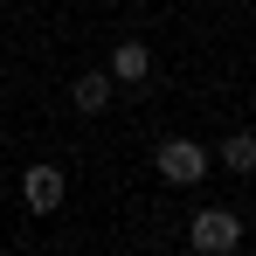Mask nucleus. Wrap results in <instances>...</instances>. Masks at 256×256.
I'll return each instance as SVG.
<instances>
[{
	"instance_id": "nucleus-1",
	"label": "nucleus",
	"mask_w": 256,
	"mask_h": 256,
	"mask_svg": "<svg viewBox=\"0 0 256 256\" xmlns=\"http://www.w3.org/2000/svg\"><path fill=\"white\" fill-rule=\"evenodd\" d=\"M187 242L201 256H228V250H242V214L236 208H201L194 222H187Z\"/></svg>"
},
{
	"instance_id": "nucleus-2",
	"label": "nucleus",
	"mask_w": 256,
	"mask_h": 256,
	"mask_svg": "<svg viewBox=\"0 0 256 256\" xmlns=\"http://www.w3.org/2000/svg\"><path fill=\"white\" fill-rule=\"evenodd\" d=\"M152 166H160V180H173V187H194V180L208 173V152H201V138H166V146L152 152Z\"/></svg>"
},
{
	"instance_id": "nucleus-3",
	"label": "nucleus",
	"mask_w": 256,
	"mask_h": 256,
	"mask_svg": "<svg viewBox=\"0 0 256 256\" xmlns=\"http://www.w3.org/2000/svg\"><path fill=\"white\" fill-rule=\"evenodd\" d=\"M21 201H28L35 214H56V208H62V166H48V160L28 166V173H21Z\"/></svg>"
},
{
	"instance_id": "nucleus-4",
	"label": "nucleus",
	"mask_w": 256,
	"mask_h": 256,
	"mask_svg": "<svg viewBox=\"0 0 256 256\" xmlns=\"http://www.w3.org/2000/svg\"><path fill=\"white\" fill-rule=\"evenodd\" d=\"M70 104H76L84 118H97V111H111V70H84V76L70 84Z\"/></svg>"
},
{
	"instance_id": "nucleus-5",
	"label": "nucleus",
	"mask_w": 256,
	"mask_h": 256,
	"mask_svg": "<svg viewBox=\"0 0 256 256\" xmlns=\"http://www.w3.org/2000/svg\"><path fill=\"white\" fill-rule=\"evenodd\" d=\"M152 76V48L146 42H118L111 48V84H146Z\"/></svg>"
},
{
	"instance_id": "nucleus-6",
	"label": "nucleus",
	"mask_w": 256,
	"mask_h": 256,
	"mask_svg": "<svg viewBox=\"0 0 256 256\" xmlns=\"http://www.w3.org/2000/svg\"><path fill=\"white\" fill-rule=\"evenodd\" d=\"M222 166L250 180L256 173V132H228V138H222Z\"/></svg>"
}]
</instances>
